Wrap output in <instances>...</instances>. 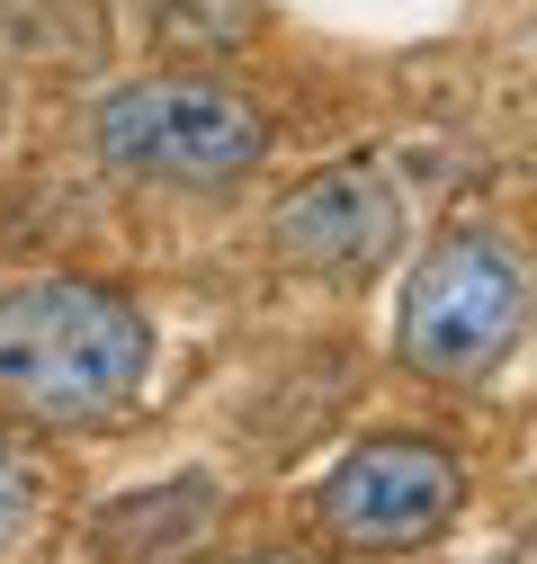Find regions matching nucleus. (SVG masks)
<instances>
[{
    "label": "nucleus",
    "mask_w": 537,
    "mask_h": 564,
    "mask_svg": "<svg viewBox=\"0 0 537 564\" xmlns=\"http://www.w3.org/2000/svg\"><path fill=\"white\" fill-rule=\"evenodd\" d=\"M216 511H224V484H216V475H171V484H153V492H117L90 538H99V555H117V564H162V555H179V546L207 538Z\"/></svg>",
    "instance_id": "obj_6"
},
{
    "label": "nucleus",
    "mask_w": 537,
    "mask_h": 564,
    "mask_svg": "<svg viewBox=\"0 0 537 564\" xmlns=\"http://www.w3.org/2000/svg\"><path fill=\"white\" fill-rule=\"evenodd\" d=\"M153 36L188 63H216V54H242L260 36V0H153Z\"/></svg>",
    "instance_id": "obj_8"
},
{
    "label": "nucleus",
    "mask_w": 537,
    "mask_h": 564,
    "mask_svg": "<svg viewBox=\"0 0 537 564\" xmlns=\"http://www.w3.org/2000/svg\"><path fill=\"white\" fill-rule=\"evenodd\" d=\"M465 520V466L421 431H376L314 484V529L341 555H413Z\"/></svg>",
    "instance_id": "obj_4"
},
{
    "label": "nucleus",
    "mask_w": 537,
    "mask_h": 564,
    "mask_svg": "<svg viewBox=\"0 0 537 564\" xmlns=\"http://www.w3.org/2000/svg\"><path fill=\"white\" fill-rule=\"evenodd\" d=\"M403 251V188L385 162H322L305 171L278 216H268V260L314 278V288H368Z\"/></svg>",
    "instance_id": "obj_5"
},
{
    "label": "nucleus",
    "mask_w": 537,
    "mask_h": 564,
    "mask_svg": "<svg viewBox=\"0 0 537 564\" xmlns=\"http://www.w3.org/2000/svg\"><path fill=\"white\" fill-rule=\"evenodd\" d=\"M153 386V314L108 278H10L0 288V412L36 431H108Z\"/></svg>",
    "instance_id": "obj_1"
},
{
    "label": "nucleus",
    "mask_w": 537,
    "mask_h": 564,
    "mask_svg": "<svg viewBox=\"0 0 537 564\" xmlns=\"http://www.w3.org/2000/svg\"><path fill=\"white\" fill-rule=\"evenodd\" d=\"M36 520H45V466L0 431V564L36 538Z\"/></svg>",
    "instance_id": "obj_9"
},
{
    "label": "nucleus",
    "mask_w": 537,
    "mask_h": 564,
    "mask_svg": "<svg viewBox=\"0 0 537 564\" xmlns=\"http://www.w3.org/2000/svg\"><path fill=\"white\" fill-rule=\"evenodd\" d=\"M242 564H314V555H287V546H268V555H242Z\"/></svg>",
    "instance_id": "obj_10"
},
{
    "label": "nucleus",
    "mask_w": 537,
    "mask_h": 564,
    "mask_svg": "<svg viewBox=\"0 0 537 564\" xmlns=\"http://www.w3.org/2000/svg\"><path fill=\"white\" fill-rule=\"evenodd\" d=\"M90 153L134 188H242L278 153V126L216 73H134L99 90Z\"/></svg>",
    "instance_id": "obj_3"
},
{
    "label": "nucleus",
    "mask_w": 537,
    "mask_h": 564,
    "mask_svg": "<svg viewBox=\"0 0 537 564\" xmlns=\"http://www.w3.org/2000/svg\"><path fill=\"white\" fill-rule=\"evenodd\" d=\"M537 314V269L493 225H448L421 242V260L394 288V359L421 386H493Z\"/></svg>",
    "instance_id": "obj_2"
},
{
    "label": "nucleus",
    "mask_w": 537,
    "mask_h": 564,
    "mask_svg": "<svg viewBox=\"0 0 537 564\" xmlns=\"http://www.w3.org/2000/svg\"><path fill=\"white\" fill-rule=\"evenodd\" d=\"M0 63L81 82L108 63V10L99 0H0Z\"/></svg>",
    "instance_id": "obj_7"
}]
</instances>
